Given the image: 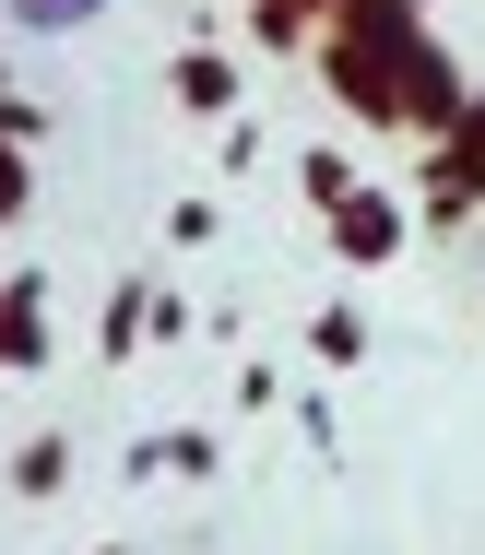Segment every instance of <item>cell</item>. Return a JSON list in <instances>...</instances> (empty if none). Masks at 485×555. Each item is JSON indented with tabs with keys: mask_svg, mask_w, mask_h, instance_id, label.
Listing matches in <instances>:
<instances>
[{
	"mask_svg": "<svg viewBox=\"0 0 485 555\" xmlns=\"http://www.w3.org/2000/svg\"><path fill=\"white\" fill-rule=\"evenodd\" d=\"M462 118H474V83H462V60L426 36V48L403 60V130H414V142H450Z\"/></svg>",
	"mask_w": 485,
	"mask_h": 555,
	"instance_id": "cell-1",
	"label": "cell"
},
{
	"mask_svg": "<svg viewBox=\"0 0 485 555\" xmlns=\"http://www.w3.org/2000/svg\"><path fill=\"white\" fill-rule=\"evenodd\" d=\"M320 236H332V260H344V272H391V260H403V236H414V202H391V190H356L344 214L320 224Z\"/></svg>",
	"mask_w": 485,
	"mask_h": 555,
	"instance_id": "cell-2",
	"label": "cell"
},
{
	"mask_svg": "<svg viewBox=\"0 0 485 555\" xmlns=\"http://www.w3.org/2000/svg\"><path fill=\"white\" fill-rule=\"evenodd\" d=\"M48 366V272H0V378Z\"/></svg>",
	"mask_w": 485,
	"mask_h": 555,
	"instance_id": "cell-3",
	"label": "cell"
},
{
	"mask_svg": "<svg viewBox=\"0 0 485 555\" xmlns=\"http://www.w3.org/2000/svg\"><path fill=\"white\" fill-rule=\"evenodd\" d=\"M119 473L130 485H202V473H226V438L214 426H166V438H130Z\"/></svg>",
	"mask_w": 485,
	"mask_h": 555,
	"instance_id": "cell-4",
	"label": "cell"
},
{
	"mask_svg": "<svg viewBox=\"0 0 485 555\" xmlns=\"http://www.w3.org/2000/svg\"><path fill=\"white\" fill-rule=\"evenodd\" d=\"M166 95H178V118H214V130L248 118V107H238V60H226V48H178V60H166Z\"/></svg>",
	"mask_w": 485,
	"mask_h": 555,
	"instance_id": "cell-5",
	"label": "cell"
},
{
	"mask_svg": "<svg viewBox=\"0 0 485 555\" xmlns=\"http://www.w3.org/2000/svg\"><path fill=\"white\" fill-rule=\"evenodd\" d=\"M142 343H154V272H119V284H107V320H95V354L130 366Z\"/></svg>",
	"mask_w": 485,
	"mask_h": 555,
	"instance_id": "cell-6",
	"label": "cell"
},
{
	"mask_svg": "<svg viewBox=\"0 0 485 555\" xmlns=\"http://www.w3.org/2000/svg\"><path fill=\"white\" fill-rule=\"evenodd\" d=\"M367 343H379V332H367V308H356V296H332V308L308 320V354H320L332 378H356V366H367Z\"/></svg>",
	"mask_w": 485,
	"mask_h": 555,
	"instance_id": "cell-7",
	"label": "cell"
},
{
	"mask_svg": "<svg viewBox=\"0 0 485 555\" xmlns=\"http://www.w3.org/2000/svg\"><path fill=\"white\" fill-rule=\"evenodd\" d=\"M60 485H72V438H60V426H36V438L12 449V496H24V508H48Z\"/></svg>",
	"mask_w": 485,
	"mask_h": 555,
	"instance_id": "cell-8",
	"label": "cell"
},
{
	"mask_svg": "<svg viewBox=\"0 0 485 555\" xmlns=\"http://www.w3.org/2000/svg\"><path fill=\"white\" fill-rule=\"evenodd\" d=\"M248 48H260V60H308V48H320V24H308L296 0H248Z\"/></svg>",
	"mask_w": 485,
	"mask_h": 555,
	"instance_id": "cell-9",
	"label": "cell"
},
{
	"mask_svg": "<svg viewBox=\"0 0 485 555\" xmlns=\"http://www.w3.org/2000/svg\"><path fill=\"white\" fill-rule=\"evenodd\" d=\"M296 190H308V214L332 224V214H344V202H356V190H367V178H356V166H344V154H332V142H308V154H296Z\"/></svg>",
	"mask_w": 485,
	"mask_h": 555,
	"instance_id": "cell-10",
	"label": "cell"
},
{
	"mask_svg": "<svg viewBox=\"0 0 485 555\" xmlns=\"http://www.w3.org/2000/svg\"><path fill=\"white\" fill-rule=\"evenodd\" d=\"M95 12H107V0H0V24H12V36H84Z\"/></svg>",
	"mask_w": 485,
	"mask_h": 555,
	"instance_id": "cell-11",
	"label": "cell"
},
{
	"mask_svg": "<svg viewBox=\"0 0 485 555\" xmlns=\"http://www.w3.org/2000/svg\"><path fill=\"white\" fill-rule=\"evenodd\" d=\"M36 214V166H24V142H0V236Z\"/></svg>",
	"mask_w": 485,
	"mask_h": 555,
	"instance_id": "cell-12",
	"label": "cell"
},
{
	"mask_svg": "<svg viewBox=\"0 0 485 555\" xmlns=\"http://www.w3.org/2000/svg\"><path fill=\"white\" fill-rule=\"evenodd\" d=\"M166 236H178V248H214V236H226V202H166Z\"/></svg>",
	"mask_w": 485,
	"mask_h": 555,
	"instance_id": "cell-13",
	"label": "cell"
},
{
	"mask_svg": "<svg viewBox=\"0 0 485 555\" xmlns=\"http://www.w3.org/2000/svg\"><path fill=\"white\" fill-rule=\"evenodd\" d=\"M0 142H24V154L48 142V107H36V95H12V83H0Z\"/></svg>",
	"mask_w": 485,
	"mask_h": 555,
	"instance_id": "cell-14",
	"label": "cell"
},
{
	"mask_svg": "<svg viewBox=\"0 0 485 555\" xmlns=\"http://www.w3.org/2000/svg\"><path fill=\"white\" fill-rule=\"evenodd\" d=\"M284 402V366H238V414H272Z\"/></svg>",
	"mask_w": 485,
	"mask_h": 555,
	"instance_id": "cell-15",
	"label": "cell"
},
{
	"mask_svg": "<svg viewBox=\"0 0 485 555\" xmlns=\"http://www.w3.org/2000/svg\"><path fill=\"white\" fill-rule=\"evenodd\" d=\"M296 12H308V24H332V12H344V0H296Z\"/></svg>",
	"mask_w": 485,
	"mask_h": 555,
	"instance_id": "cell-16",
	"label": "cell"
},
{
	"mask_svg": "<svg viewBox=\"0 0 485 555\" xmlns=\"http://www.w3.org/2000/svg\"><path fill=\"white\" fill-rule=\"evenodd\" d=\"M95 555H130V544H95Z\"/></svg>",
	"mask_w": 485,
	"mask_h": 555,
	"instance_id": "cell-17",
	"label": "cell"
}]
</instances>
